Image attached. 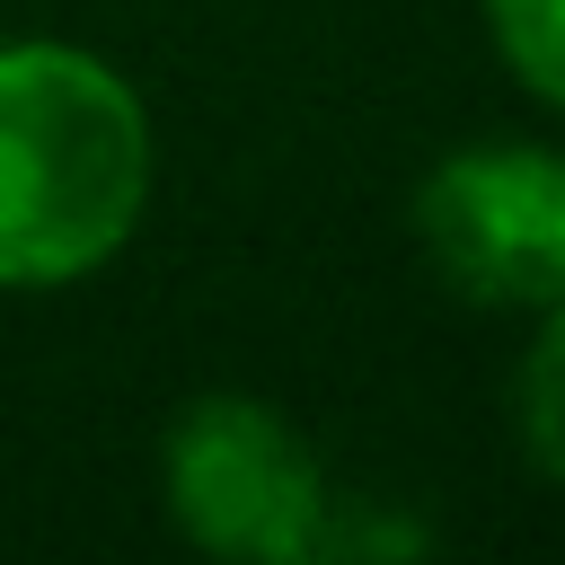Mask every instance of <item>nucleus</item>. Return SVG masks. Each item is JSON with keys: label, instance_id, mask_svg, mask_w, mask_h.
<instances>
[{"label": "nucleus", "instance_id": "f257e3e1", "mask_svg": "<svg viewBox=\"0 0 565 565\" xmlns=\"http://www.w3.org/2000/svg\"><path fill=\"white\" fill-rule=\"evenodd\" d=\"M159 141L141 88L62 35L0 44V291L115 265L150 212Z\"/></svg>", "mask_w": 565, "mask_h": 565}, {"label": "nucleus", "instance_id": "f03ea898", "mask_svg": "<svg viewBox=\"0 0 565 565\" xmlns=\"http://www.w3.org/2000/svg\"><path fill=\"white\" fill-rule=\"evenodd\" d=\"M159 503L185 547L238 565H309L335 547V494L309 433L247 388H203L159 433Z\"/></svg>", "mask_w": 565, "mask_h": 565}, {"label": "nucleus", "instance_id": "7ed1b4c3", "mask_svg": "<svg viewBox=\"0 0 565 565\" xmlns=\"http://www.w3.org/2000/svg\"><path fill=\"white\" fill-rule=\"evenodd\" d=\"M415 238L468 309H539L565 291V150L459 141L415 185Z\"/></svg>", "mask_w": 565, "mask_h": 565}, {"label": "nucleus", "instance_id": "20e7f679", "mask_svg": "<svg viewBox=\"0 0 565 565\" xmlns=\"http://www.w3.org/2000/svg\"><path fill=\"white\" fill-rule=\"evenodd\" d=\"M512 424H521L530 468L565 494V291L530 309V344L512 371Z\"/></svg>", "mask_w": 565, "mask_h": 565}, {"label": "nucleus", "instance_id": "39448f33", "mask_svg": "<svg viewBox=\"0 0 565 565\" xmlns=\"http://www.w3.org/2000/svg\"><path fill=\"white\" fill-rule=\"evenodd\" d=\"M486 9V35L503 53V71L565 115V0H477Z\"/></svg>", "mask_w": 565, "mask_h": 565}]
</instances>
